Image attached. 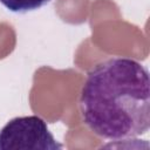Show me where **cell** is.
I'll return each mask as SVG.
<instances>
[{"instance_id":"obj_1","label":"cell","mask_w":150,"mask_h":150,"mask_svg":"<svg viewBox=\"0 0 150 150\" xmlns=\"http://www.w3.org/2000/svg\"><path fill=\"white\" fill-rule=\"evenodd\" d=\"M83 123L97 137L128 141L150 128L148 69L129 57H110L87 73L80 94Z\"/></svg>"},{"instance_id":"obj_2","label":"cell","mask_w":150,"mask_h":150,"mask_svg":"<svg viewBox=\"0 0 150 150\" xmlns=\"http://www.w3.org/2000/svg\"><path fill=\"white\" fill-rule=\"evenodd\" d=\"M47 122L36 116L9 120L0 129V150H61Z\"/></svg>"},{"instance_id":"obj_3","label":"cell","mask_w":150,"mask_h":150,"mask_svg":"<svg viewBox=\"0 0 150 150\" xmlns=\"http://www.w3.org/2000/svg\"><path fill=\"white\" fill-rule=\"evenodd\" d=\"M52 0H0V4L12 13H28L46 6Z\"/></svg>"}]
</instances>
